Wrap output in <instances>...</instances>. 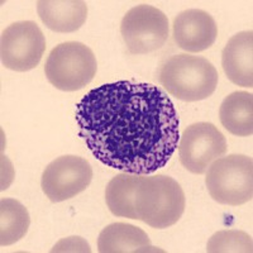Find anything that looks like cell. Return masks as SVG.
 Segmentation results:
<instances>
[{
  "label": "cell",
  "mask_w": 253,
  "mask_h": 253,
  "mask_svg": "<svg viewBox=\"0 0 253 253\" xmlns=\"http://www.w3.org/2000/svg\"><path fill=\"white\" fill-rule=\"evenodd\" d=\"M31 218L28 210L15 199H1L0 202V246L14 245L28 232Z\"/></svg>",
  "instance_id": "2e32d148"
},
{
  "label": "cell",
  "mask_w": 253,
  "mask_h": 253,
  "mask_svg": "<svg viewBox=\"0 0 253 253\" xmlns=\"http://www.w3.org/2000/svg\"><path fill=\"white\" fill-rule=\"evenodd\" d=\"M252 237L237 229L216 232L207 245L209 253H252Z\"/></svg>",
  "instance_id": "e0dca14e"
},
{
  "label": "cell",
  "mask_w": 253,
  "mask_h": 253,
  "mask_svg": "<svg viewBox=\"0 0 253 253\" xmlns=\"http://www.w3.org/2000/svg\"><path fill=\"white\" fill-rule=\"evenodd\" d=\"M79 134L105 166L152 175L170 161L180 119L162 87L122 80L90 90L76 105Z\"/></svg>",
  "instance_id": "6da1fadb"
},
{
  "label": "cell",
  "mask_w": 253,
  "mask_h": 253,
  "mask_svg": "<svg viewBox=\"0 0 253 253\" xmlns=\"http://www.w3.org/2000/svg\"><path fill=\"white\" fill-rule=\"evenodd\" d=\"M44 51L46 38L36 22H15L1 33L0 58L6 69L17 72L33 70L41 62Z\"/></svg>",
  "instance_id": "52a82bcc"
},
{
  "label": "cell",
  "mask_w": 253,
  "mask_h": 253,
  "mask_svg": "<svg viewBox=\"0 0 253 253\" xmlns=\"http://www.w3.org/2000/svg\"><path fill=\"white\" fill-rule=\"evenodd\" d=\"M158 81L165 91L182 101L205 100L214 94L219 75L214 65L202 56L173 55L160 67Z\"/></svg>",
  "instance_id": "7a4b0ae2"
},
{
  "label": "cell",
  "mask_w": 253,
  "mask_h": 253,
  "mask_svg": "<svg viewBox=\"0 0 253 253\" xmlns=\"http://www.w3.org/2000/svg\"><path fill=\"white\" fill-rule=\"evenodd\" d=\"M169 32V19L165 13L148 4L133 6L121 23L122 38L132 55H144L162 48Z\"/></svg>",
  "instance_id": "8992f818"
},
{
  "label": "cell",
  "mask_w": 253,
  "mask_h": 253,
  "mask_svg": "<svg viewBox=\"0 0 253 253\" xmlns=\"http://www.w3.org/2000/svg\"><path fill=\"white\" fill-rule=\"evenodd\" d=\"M94 52L81 42H63L49 52L44 74L52 86L62 91L84 89L96 75Z\"/></svg>",
  "instance_id": "5b68a950"
},
{
  "label": "cell",
  "mask_w": 253,
  "mask_h": 253,
  "mask_svg": "<svg viewBox=\"0 0 253 253\" xmlns=\"http://www.w3.org/2000/svg\"><path fill=\"white\" fill-rule=\"evenodd\" d=\"M98 251L100 253L164 252L151 245L144 230L126 223H113L99 234Z\"/></svg>",
  "instance_id": "4fadbf2b"
},
{
  "label": "cell",
  "mask_w": 253,
  "mask_h": 253,
  "mask_svg": "<svg viewBox=\"0 0 253 253\" xmlns=\"http://www.w3.org/2000/svg\"><path fill=\"white\" fill-rule=\"evenodd\" d=\"M143 176L138 173L122 172L108 182L105 189V202L113 215L137 220L134 196Z\"/></svg>",
  "instance_id": "9a60e30c"
},
{
  "label": "cell",
  "mask_w": 253,
  "mask_h": 253,
  "mask_svg": "<svg viewBox=\"0 0 253 253\" xmlns=\"http://www.w3.org/2000/svg\"><path fill=\"white\" fill-rule=\"evenodd\" d=\"M205 185L214 202L238 207L253 196V161L245 155L220 157L210 165Z\"/></svg>",
  "instance_id": "277c9868"
},
{
  "label": "cell",
  "mask_w": 253,
  "mask_h": 253,
  "mask_svg": "<svg viewBox=\"0 0 253 253\" xmlns=\"http://www.w3.org/2000/svg\"><path fill=\"white\" fill-rule=\"evenodd\" d=\"M37 12L48 29L57 33H72L86 22L87 5L81 0H40Z\"/></svg>",
  "instance_id": "7c38bea8"
},
{
  "label": "cell",
  "mask_w": 253,
  "mask_h": 253,
  "mask_svg": "<svg viewBox=\"0 0 253 253\" xmlns=\"http://www.w3.org/2000/svg\"><path fill=\"white\" fill-rule=\"evenodd\" d=\"M186 199L182 187L166 175H144L134 196L137 220L156 229L176 224L185 211Z\"/></svg>",
  "instance_id": "3957f363"
},
{
  "label": "cell",
  "mask_w": 253,
  "mask_h": 253,
  "mask_svg": "<svg viewBox=\"0 0 253 253\" xmlns=\"http://www.w3.org/2000/svg\"><path fill=\"white\" fill-rule=\"evenodd\" d=\"M180 162L189 172L203 175L227 152V139L214 124L199 122L189 126L178 139Z\"/></svg>",
  "instance_id": "ba28073f"
},
{
  "label": "cell",
  "mask_w": 253,
  "mask_h": 253,
  "mask_svg": "<svg viewBox=\"0 0 253 253\" xmlns=\"http://www.w3.org/2000/svg\"><path fill=\"white\" fill-rule=\"evenodd\" d=\"M253 32H239L221 52V66L228 80L238 86H253Z\"/></svg>",
  "instance_id": "8fae6325"
},
{
  "label": "cell",
  "mask_w": 253,
  "mask_h": 253,
  "mask_svg": "<svg viewBox=\"0 0 253 253\" xmlns=\"http://www.w3.org/2000/svg\"><path fill=\"white\" fill-rule=\"evenodd\" d=\"M221 126L238 137L253 133V95L248 91H234L223 100L219 109Z\"/></svg>",
  "instance_id": "5bb4252c"
},
{
  "label": "cell",
  "mask_w": 253,
  "mask_h": 253,
  "mask_svg": "<svg viewBox=\"0 0 253 253\" xmlns=\"http://www.w3.org/2000/svg\"><path fill=\"white\" fill-rule=\"evenodd\" d=\"M92 169L83 157L61 156L44 169L41 186L52 203H61L75 198L89 187Z\"/></svg>",
  "instance_id": "9c48e42d"
},
{
  "label": "cell",
  "mask_w": 253,
  "mask_h": 253,
  "mask_svg": "<svg viewBox=\"0 0 253 253\" xmlns=\"http://www.w3.org/2000/svg\"><path fill=\"white\" fill-rule=\"evenodd\" d=\"M172 36L178 48L198 53L210 48L218 37V26L202 9H187L173 19Z\"/></svg>",
  "instance_id": "30bf717a"
}]
</instances>
